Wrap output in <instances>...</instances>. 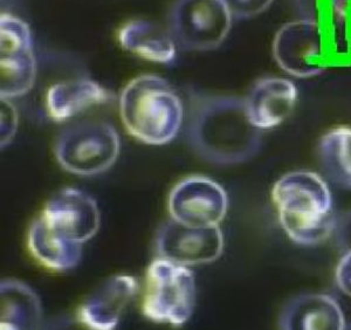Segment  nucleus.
<instances>
[{
	"label": "nucleus",
	"mask_w": 351,
	"mask_h": 330,
	"mask_svg": "<svg viewBox=\"0 0 351 330\" xmlns=\"http://www.w3.org/2000/svg\"><path fill=\"white\" fill-rule=\"evenodd\" d=\"M82 246L84 244L56 231L41 215L29 228V251L38 261L54 271H68L77 266L82 258Z\"/></svg>",
	"instance_id": "nucleus-14"
},
{
	"label": "nucleus",
	"mask_w": 351,
	"mask_h": 330,
	"mask_svg": "<svg viewBox=\"0 0 351 330\" xmlns=\"http://www.w3.org/2000/svg\"><path fill=\"white\" fill-rule=\"evenodd\" d=\"M36 61L32 53L0 58V96L16 99L27 94L36 82Z\"/></svg>",
	"instance_id": "nucleus-19"
},
{
	"label": "nucleus",
	"mask_w": 351,
	"mask_h": 330,
	"mask_svg": "<svg viewBox=\"0 0 351 330\" xmlns=\"http://www.w3.org/2000/svg\"><path fill=\"white\" fill-rule=\"evenodd\" d=\"M121 46L141 59L156 64H171L176 41L171 33L147 20H132L119 31Z\"/></svg>",
	"instance_id": "nucleus-16"
},
{
	"label": "nucleus",
	"mask_w": 351,
	"mask_h": 330,
	"mask_svg": "<svg viewBox=\"0 0 351 330\" xmlns=\"http://www.w3.org/2000/svg\"><path fill=\"white\" fill-rule=\"evenodd\" d=\"M109 94L93 80L74 79L53 84L46 95L48 115L62 122L108 99Z\"/></svg>",
	"instance_id": "nucleus-15"
},
{
	"label": "nucleus",
	"mask_w": 351,
	"mask_h": 330,
	"mask_svg": "<svg viewBox=\"0 0 351 330\" xmlns=\"http://www.w3.org/2000/svg\"><path fill=\"white\" fill-rule=\"evenodd\" d=\"M41 217L56 231L82 244L92 239L100 227V211L95 200L73 187L56 192Z\"/></svg>",
	"instance_id": "nucleus-10"
},
{
	"label": "nucleus",
	"mask_w": 351,
	"mask_h": 330,
	"mask_svg": "<svg viewBox=\"0 0 351 330\" xmlns=\"http://www.w3.org/2000/svg\"><path fill=\"white\" fill-rule=\"evenodd\" d=\"M137 292L135 279L116 275L84 301L79 309V318L90 329L112 330Z\"/></svg>",
	"instance_id": "nucleus-12"
},
{
	"label": "nucleus",
	"mask_w": 351,
	"mask_h": 330,
	"mask_svg": "<svg viewBox=\"0 0 351 330\" xmlns=\"http://www.w3.org/2000/svg\"><path fill=\"white\" fill-rule=\"evenodd\" d=\"M33 52L31 30L24 20L10 13L0 16V58Z\"/></svg>",
	"instance_id": "nucleus-20"
},
{
	"label": "nucleus",
	"mask_w": 351,
	"mask_h": 330,
	"mask_svg": "<svg viewBox=\"0 0 351 330\" xmlns=\"http://www.w3.org/2000/svg\"><path fill=\"white\" fill-rule=\"evenodd\" d=\"M54 152L66 172L79 176L99 175L115 163L120 154V137L107 122H81L61 132Z\"/></svg>",
	"instance_id": "nucleus-6"
},
{
	"label": "nucleus",
	"mask_w": 351,
	"mask_h": 330,
	"mask_svg": "<svg viewBox=\"0 0 351 330\" xmlns=\"http://www.w3.org/2000/svg\"><path fill=\"white\" fill-rule=\"evenodd\" d=\"M280 225L293 243L316 246L337 228L330 189L315 172H288L271 189Z\"/></svg>",
	"instance_id": "nucleus-2"
},
{
	"label": "nucleus",
	"mask_w": 351,
	"mask_h": 330,
	"mask_svg": "<svg viewBox=\"0 0 351 330\" xmlns=\"http://www.w3.org/2000/svg\"><path fill=\"white\" fill-rule=\"evenodd\" d=\"M233 19L223 0H176L169 16V32L185 51L208 52L228 39Z\"/></svg>",
	"instance_id": "nucleus-7"
},
{
	"label": "nucleus",
	"mask_w": 351,
	"mask_h": 330,
	"mask_svg": "<svg viewBox=\"0 0 351 330\" xmlns=\"http://www.w3.org/2000/svg\"><path fill=\"white\" fill-rule=\"evenodd\" d=\"M188 139L197 155L217 165H237L263 147V130L252 123L245 99L210 96L192 113Z\"/></svg>",
	"instance_id": "nucleus-1"
},
{
	"label": "nucleus",
	"mask_w": 351,
	"mask_h": 330,
	"mask_svg": "<svg viewBox=\"0 0 351 330\" xmlns=\"http://www.w3.org/2000/svg\"><path fill=\"white\" fill-rule=\"evenodd\" d=\"M0 144L1 149L8 147L12 142L18 130V112L14 104H11V99H1L0 101Z\"/></svg>",
	"instance_id": "nucleus-22"
},
{
	"label": "nucleus",
	"mask_w": 351,
	"mask_h": 330,
	"mask_svg": "<svg viewBox=\"0 0 351 330\" xmlns=\"http://www.w3.org/2000/svg\"><path fill=\"white\" fill-rule=\"evenodd\" d=\"M337 244L341 251L347 252L351 250V211L348 213L341 223L337 224Z\"/></svg>",
	"instance_id": "nucleus-24"
},
{
	"label": "nucleus",
	"mask_w": 351,
	"mask_h": 330,
	"mask_svg": "<svg viewBox=\"0 0 351 330\" xmlns=\"http://www.w3.org/2000/svg\"><path fill=\"white\" fill-rule=\"evenodd\" d=\"M236 19H251L266 12L274 0H223Z\"/></svg>",
	"instance_id": "nucleus-23"
},
{
	"label": "nucleus",
	"mask_w": 351,
	"mask_h": 330,
	"mask_svg": "<svg viewBox=\"0 0 351 330\" xmlns=\"http://www.w3.org/2000/svg\"><path fill=\"white\" fill-rule=\"evenodd\" d=\"M43 318L40 298L26 283L3 280L0 283V329H36Z\"/></svg>",
	"instance_id": "nucleus-17"
},
{
	"label": "nucleus",
	"mask_w": 351,
	"mask_h": 330,
	"mask_svg": "<svg viewBox=\"0 0 351 330\" xmlns=\"http://www.w3.org/2000/svg\"><path fill=\"white\" fill-rule=\"evenodd\" d=\"M120 115L135 139L150 145H163L180 132L183 104L165 80L143 74L129 81L121 93Z\"/></svg>",
	"instance_id": "nucleus-3"
},
{
	"label": "nucleus",
	"mask_w": 351,
	"mask_h": 330,
	"mask_svg": "<svg viewBox=\"0 0 351 330\" xmlns=\"http://www.w3.org/2000/svg\"><path fill=\"white\" fill-rule=\"evenodd\" d=\"M228 210V193L223 187L203 176L183 179L169 197L172 219L188 226H219Z\"/></svg>",
	"instance_id": "nucleus-8"
},
{
	"label": "nucleus",
	"mask_w": 351,
	"mask_h": 330,
	"mask_svg": "<svg viewBox=\"0 0 351 330\" xmlns=\"http://www.w3.org/2000/svg\"><path fill=\"white\" fill-rule=\"evenodd\" d=\"M284 330H344L343 311L334 295L301 294L285 307L279 320Z\"/></svg>",
	"instance_id": "nucleus-13"
},
{
	"label": "nucleus",
	"mask_w": 351,
	"mask_h": 330,
	"mask_svg": "<svg viewBox=\"0 0 351 330\" xmlns=\"http://www.w3.org/2000/svg\"><path fill=\"white\" fill-rule=\"evenodd\" d=\"M324 174L337 187L351 190V127H336L326 132L319 144Z\"/></svg>",
	"instance_id": "nucleus-18"
},
{
	"label": "nucleus",
	"mask_w": 351,
	"mask_h": 330,
	"mask_svg": "<svg viewBox=\"0 0 351 330\" xmlns=\"http://www.w3.org/2000/svg\"><path fill=\"white\" fill-rule=\"evenodd\" d=\"M196 279L188 266L154 260L145 275L143 314L154 322L182 326L196 307Z\"/></svg>",
	"instance_id": "nucleus-4"
},
{
	"label": "nucleus",
	"mask_w": 351,
	"mask_h": 330,
	"mask_svg": "<svg viewBox=\"0 0 351 330\" xmlns=\"http://www.w3.org/2000/svg\"><path fill=\"white\" fill-rule=\"evenodd\" d=\"M334 296L343 311L347 329H351V250L344 252L336 266Z\"/></svg>",
	"instance_id": "nucleus-21"
},
{
	"label": "nucleus",
	"mask_w": 351,
	"mask_h": 330,
	"mask_svg": "<svg viewBox=\"0 0 351 330\" xmlns=\"http://www.w3.org/2000/svg\"><path fill=\"white\" fill-rule=\"evenodd\" d=\"M299 89L291 80L268 76L259 80L245 97L248 117L260 130L276 128L293 114Z\"/></svg>",
	"instance_id": "nucleus-11"
},
{
	"label": "nucleus",
	"mask_w": 351,
	"mask_h": 330,
	"mask_svg": "<svg viewBox=\"0 0 351 330\" xmlns=\"http://www.w3.org/2000/svg\"><path fill=\"white\" fill-rule=\"evenodd\" d=\"M156 247L160 258L197 266L213 263L223 255V235L219 226H188L171 219L157 235Z\"/></svg>",
	"instance_id": "nucleus-9"
},
{
	"label": "nucleus",
	"mask_w": 351,
	"mask_h": 330,
	"mask_svg": "<svg viewBox=\"0 0 351 330\" xmlns=\"http://www.w3.org/2000/svg\"><path fill=\"white\" fill-rule=\"evenodd\" d=\"M271 51L276 64L288 75L311 79L327 69L332 49L322 20L304 16L276 31Z\"/></svg>",
	"instance_id": "nucleus-5"
}]
</instances>
